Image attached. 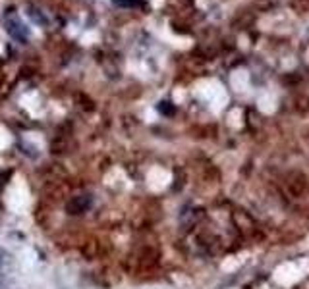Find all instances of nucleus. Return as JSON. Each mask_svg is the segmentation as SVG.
Returning a JSON list of instances; mask_svg holds the SVG:
<instances>
[{"label":"nucleus","mask_w":309,"mask_h":289,"mask_svg":"<svg viewBox=\"0 0 309 289\" xmlns=\"http://www.w3.org/2000/svg\"><path fill=\"white\" fill-rule=\"evenodd\" d=\"M288 189H290L292 195H296V197L301 195V193L305 191V182H303V178H299V180H296V182H294V180L288 182Z\"/></svg>","instance_id":"f257e3e1"}]
</instances>
